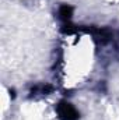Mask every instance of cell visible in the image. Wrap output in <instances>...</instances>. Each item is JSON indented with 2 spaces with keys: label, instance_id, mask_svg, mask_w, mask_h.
<instances>
[{
  "label": "cell",
  "instance_id": "cell-1",
  "mask_svg": "<svg viewBox=\"0 0 119 120\" xmlns=\"http://www.w3.org/2000/svg\"><path fill=\"white\" fill-rule=\"evenodd\" d=\"M56 113L60 120H79V117H80L77 109L66 101L59 102V105L56 106Z\"/></svg>",
  "mask_w": 119,
  "mask_h": 120
},
{
  "label": "cell",
  "instance_id": "cell-2",
  "mask_svg": "<svg viewBox=\"0 0 119 120\" xmlns=\"http://www.w3.org/2000/svg\"><path fill=\"white\" fill-rule=\"evenodd\" d=\"M71 15H73V7H71V6H69V4H63V6H60L59 17L64 21V22H69L70 18H71Z\"/></svg>",
  "mask_w": 119,
  "mask_h": 120
}]
</instances>
